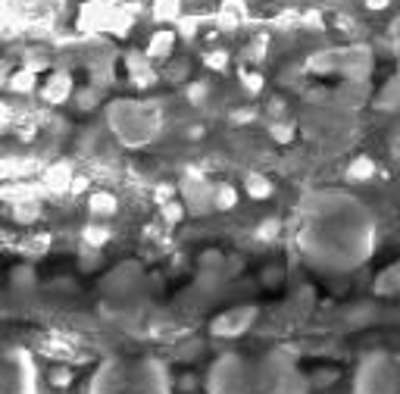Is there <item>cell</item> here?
Listing matches in <instances>:
<instances>
[{"label":"cell","mask_w":400,"mask_h":394,"mask_svg":"<svg viewBox=\"0 0 400 394\" xmlns=\"http://www.w3.org/2000/svg\"><path fill=\"white\" fill-rule=\"evenodd\" d=\"M294 244L322 269H354L372 254L375 229L360 206L344 197H310L300 206Z\"/></svg>","instance_id":"1"},{"label":"cell","mask_w":400,"mask_h":394,"mask_svg":"<svg viewBox=\"0 0 400 394\" xmlns=\"http://www.w3.org/2000/svg\"><path fill=\"white\" fill-rule=\"evenodd\" d=\"M207 394H310V379L291 350L219 354L203 379Z\"/></svg>","instance_id":"2"},{"label":"cell","mask_w":400,"mask_h":394,"mask_svg":"<svg viewBox=\"0 0 400 394\" xmlns=\"http://www.w3.org/2000/svg\"><path fill=\"white\" fill-rule=\"evenodd\" d=\"M172 372L160 357H107L91 372L85 394H172Z\"/></svg>","instance_id":"3"},{"label":"cell","mask_w":400,"mask_h":394,"mask_svg":"<svg viewBox=\"0 0 400 394\" xmlns=\"http://www.w3.org/2000/svg\"><path fill=\"white\" fill-rule=\"evenodd\" d=\"M350 394H400V350L378 348L360 357Z\"/></svg>","instance_id":"4"},{"label":"cell","mask_w":400,"mask_h":394,"mask_svg":"<svg viewBox=\"0 0 400 394\" xmlns=\"http://www.w3.org/2000/svg\"><path fill=\"white\" fill-rule=\"evenodd\" d=\"M41 376L32 350L22 344H6L0 354V394H38Z\"/></svg>","instance_id":"5"},{"label":"cell","mask_w":400,"mask_h":394,"mask_svg":"<svg viewBox=\"0 0 400 394\" xmlns=\"http://www.w3.org/2000/svg\"><path fill=\"white\" fill-rule=\"evenodd\" d=\"M259 310L257 307H231L226 313H219L213 322H209V335L213 338H226V341H235V338L247 335L254 329Z\"/></svg>","instance_id":"6"},{"label":"cell","mask_w":400,"mask_h":394,"mask_svg":"<svg viewBox=\"0 0 400 394\" xmlns=\"http://www.w3.org/2000/svg\"><path fill=\"white\" fill-rule=\"evenodd\" d=\"M181 195H185V200L181 204L188 206V213H198V216H203V213L216 210V185H207L203 178H194V182H188L185 188H181Z\"/></svg>","instance_id":"7"},{"label":"cell","mask_w":400,"mask_h":394,"mask_svg":"<svg viewBox=\"0 0 400 394\" xmlns=\"http://www.w3.org/2000/svg\"><path fill=\"white\" fill-rule=\"evenodd\" d=\"M44 182H47V188L51 191H72V182H75L72 166L69 163H53L51 169H47Z\"/></svg>","instance_id":"8"},{"label":"cell","mask_w":400,"mask_h":394,"mask_svg":"<svg viewBox=\"0 0 400 394\" xmlns=\"http://www.w3.org/2000/svg\"><path fill=\"white\" fill-rule=\"evenodd\" d=\"M116 197L110 195V191H94V195L88 197V210H91V216H97V219H107V216H113L116 213Z\"/></svg>","instance_id":"9"},{"label":"cell","mask_w":400,"mask_h":394,"mask_svg":"<svg viewBox=\"0 0 400 394\" xmlns=\"http://www.w3.org/2000/svg\"><path fill=\"white\" fill-rule=\"evenodd\" d=\"M244 191H247L254 200H269L272 197V182L266 176H259V172H247V176H244Z\"/></svg>","instance_id":"10"},{"label":"cell","mask_w":400,"mask_h":394,"mask_svg":"<svg viewBox=\"0 0 400 394\" xmlns=\"http://www.w3.org/2000/svg\"><path fill=\"white\" fill-rule=\"evenodd\" d=\"M172 44H175V34H172V32H157V34L150 38V44H147V57H153V60L169 57Z\"/></svg>","instance_id":"11"},{"label":"cell","mask_w":400,"mask_h":394,"mask_svg":"<svg viewBox=\"0 0 400 394\" xmlns=\"http://www.w3.org/2000/svg\"><path fill=\"white\" fill-rule=\"evenodd\" d=\"M69 85H72V81H69V75H66V72H57L51 81H47V91H44V98L51 100V103L66 100V98H69Z\"/></svg>","instance_id":"12"},{"label":"cell","mask_w":400,"mask_h":394,"mask_svg":"<svg viewBox=\"0 0 400 394\" xmlns=\"http://www.w3.org/2000/svg\"><path fill=\"white\" fill-rule=\"evenodd\" d=\"M372 176H375V163H372L369 157H356V160L347 166L350 182H366V178H372Z\"/></svg>","instance_id":"13"},{"label":"cell","mask_w":400,"mask_h":394,"mask_svg":"<svg viewBox=\"0 0 400 394\" xmlns=\"http://www.w3.org/2000/svg\"><path fill=\"white\" fill-rule=\"evenodd\" d=\"M216 210H231V206L238 204V191H235V185H228V182H222V185H216Z\"/></svg>","instance_id":"14"},{"label":"cell","mask_w":400,"mask_h":394,"mask_svg":"<svg viewBox=\"0 0 400 394\" xmlns=\"http://www.w3.org/2000/svg\"><path fill=\"white\" fill-rule=\"evenodd\" d=\"M179 10H181V0H157V4H153V16H157L160 22L179 19Z\"/></svg>","instance_id":"15"},{"label":"cell","mask_w":400,"mask_h":394,"mask_svg":"<svg viewBox=\"0 0 400 394\" xmlns=\"http://www.w3.org/2000/svg\"><path fill=\"white\" fill-rule=\"evenodd\" d=\"M278 232H282V223H278L276 216H269V219H263V223L257 225L254 238H257V241H263V244H266V241H276V238H278Z\"/></svg>","instance_id":"16"},{"label":"cell","mask_w":400,"mask_h":394,"mask_svg":"<svg viewBox=\"0 0 400 394\" xmlns=\"http://www.w3.org/2000/svg\"><path fill=\"white\" fill-rule=\"evenodd\" d=\"M82 238H85L88 247H97V251H101V247L110 241V229H103V225H88V229L82 232Z\"/></svg>","instance_id":"17"},{"label":"cell","mask_w":400,"mask_h":394,"mask_svg":"<svg viewBox=\"0 0 400 394\" xmlns=\"http://www.w3.org/2000/svg\"><path fill=\"white\" fill-rule=\"evenodd\" d=\"M10 88L13 91H19V94H29L32 88H34V72L32 69H22V72H16L10 79Z\"/></svg>","instance_id":"18"},{"label":"cell","mask_w":400,"mask_h":394,"mask_svg":"<svg viewBox=\"0 0 400 394\" xmlns=\"http://www.w3.org/2000/svg\"><path fill=\"white\" fill-rule=\"evenodd\" d=\"M13 219H16V223H32V219H38V204H34V200H29V204L19 200V204L13 206Z\"/></svg>","instance_id":"19"},{"label":"cell","mask_w":400,"mask_h":394,"mask_svg":"<svg viewBox=\"0 0 400 394\" xmlns=\"http://www.w3.org/2000/svg\"><path fill=\"white\" fill-rule=\"evenodd\" d=\"M185 213H188V206L185 204H175V200H169V204H163V219L166 223H181L185 219Z\"/></svg>","instance_id":"20"},{"label":"cell","mask_w":400,"mask_h":394,"mask_svg":"<svg viewBox=\"0 0 400 394\" xmlns=\"http://www.w3.org/2000/svg\"><path fill=\"white\" fill-rule=\"evenodd\" d=\"M241 79H244V91H247V94H259V91H263V75H257V72H244Z\"/></svg>","instance_id":"21"},{"label":"cell","mask_w":400,"mask_h":394,"mask_svg":"<svg viewBox=\"0 0 400 394\" xmlns=\"http://www.w3.org/2000/svg\"><path fill=\"white\" fill-rule=\"evenodd\" d=\"M203 63H207L209 69H226L228 66V53L226 51H213V53H207V57H203Z\"/></svg>","instance_id":"22"},{"label":"cell","mask_w":400,"mask_h":394,"mask_svg":"<svg viewBox=\"0 0 400 394\" xmlns=\"http://www.w3.org/2000/svg\"><path fill=\"white\" fill-rule=\"evenodd\" d=\"M188 98H191V103H203V100L209 98V85H207V81H198V85H191Z\"/></svg>","instance_id":"23"},{"label":"cell","mask_w":400,"mask_h":394,"mask_svg":"<svg viewBox=\"0 0 400 394\" xmlns=\"http://www.w3.org/2000/svg\"><path fill=\"white\" fill-rule=\"evenodd\" d=\"M272 138H276L278 144H288L294 138V129L291 126H282V122H276V126H272Z\"/></svg>","instance_id":"24"},{"label":"cell","mask_w":400,"mask_h":394,"mask_svg":"<svg viewBox=\"0 0 400 394\" xmlns=\"http://www.w3.org/2000/svg\"><path fill=\"white\" fill-rule=\"evenodd\" d=\"M391 4V0H366V6H369V10L372 13H378V10H385V6H388Z\"/></svg>","instance_id":"25"},{"label":"cell","mask_w":400,"mask_h":394,"mask_svg":"<svg viewBox=\"0 0 400 394\" xmlns=\"http://www.w3.org/2000/svg\"><path fill=\"white\" fill-rule=\"evenodd\" d=\"M85 188H88V178H82V176H79V178L72 182V191L79 195V191H85Z\"/></svg>","instance_id":"26"},{"label":"cell","mask_w":400,"mask_h":394,"mask_svg":"<svg viewBox=\"0 0 400 394\" xmlns=\"http://www.w3.org/2000/svg\"><path fill=\"white\" fill-rule=\"evenodd\" d=\"M169 195H172V188H169V185H160L157 197H160V200H166V197H169Z\"/></svg>","instance_id":"27"},{"label":"cell","mask_w":400,"mask_h":394,"mask_svg":"<svg viewBox=\"0 0 400 394\" xmlns=\"http://www.w3.org/2000/svg\"><path fill=\"white\" fill-rule=\"evenodd\" d=\"M53 382H57V385H66V382H69V372H57V376H53Z\"/></svg>","instance_id":"28"}]
</instances>
